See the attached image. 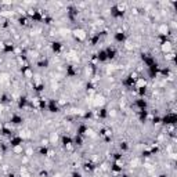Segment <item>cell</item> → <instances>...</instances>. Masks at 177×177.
I'll return each instance as SVG.
<instances>
[{"instance_id":"obj_1","label":"cell","mask_w":177,"mask_h":177,"mask_svg":"<svg viewBox=\"0 0 177 177\" xmlns=\"http://www.w3.org/2000/svg\"><path fill=\"white\" fill-rule=\"evenodd\" d=\"M177 122V115L176 112H168L163 118H161V123L162 125H166V126H174Z\"/></svg>"},{"instance_id":"obj_2","label":"cell","mask_w":177,"mask_h":177,"mask_svg":"<svg viewBox=\"0 0 177 177\" xmlns=\"http://www.w3.org/2000/svg\"><path fill=\"white\" fill-rule=\"evenodd\" d=\"M111 15L115 19L123 18L125 15V6H120V4H115V6L111 7Z\"/></svg>"},{"instance_id":"obj_3","label":"cell","mask_w":177,"mask_h":177,"mask_svg":"<svg viewBox=\"0 0 177 177\" xmlns=\"http://www.w3.org/2000/svg\"><path fill=\"white\" fill-rule=\"evenodd\" d=\"M72 36L75 37L76 42H84V40L87 39V33L84 29H82V28H76V29L72 30Z\"/></svg>"},{"instance_id":"obj_4","label":"cell","mask_w":177,"mask_h":177,"mask_svg":"<svg viewBox=\"0 0 177 177\" xmlns=\"http://www.w3.org/2000/svg\"><path fill=\"white\" fill-rule=\"evenodd\" d=\"M9 144H10V147H11V150H12V148H15V147H19V145L24 144V137H21V134L11 136L10 140H9Z\"/></svg>"},{"instance_id":"obj_5","label":"cell","mask_w":177,"mask_h":177,"mask_svg":"<svg viewBox=\"0 0 177 177\" xmlns=\"http://www.w3.org/2000/svg\"><path fill=\"white\" fill-rule=\"evenodd\" d=\"M47 109L48 112H51V114H57L58 111H60V104H58L57 100H48L47 101Z\"/></svg>"},{"instance_id":"obj_6","label":"cell","mask_w":177,"mask_h":177,"mask_svg":"<svg viewBox=\"0 0 177 177\" xmlns=\"http://www.w3.org/2000/svg\"><path fill=\"white\" fill-rule=\"evenodd\" d=\"M123 170V161H114L111 165V172L114 174H122Z\"/></svg>"},{"instance_id":"obj_7","label":"cell","mask_w":177,"mask_h":177,"mask_svg":"<svg viewBox=\"0 0 177 177\" xmlns=\"http://www.w3.org/2000/svg\"><path fill=\"white\" fill-rule=\"evenodd\" d=\"M126 39H127V36H126V33L123 32V30H118V32H115L114 33V40L116 43H125L126 42Z\"/></svg>"},{"instance_id":"obj_8","label":"cell","mask_w":177,"mask_h":177,"mask_svg":"<svg viewBox=\"0 0 177 177\" xmlns=\"http://www.w3.org/2000/svg\"><path fill=\"white\" fill-rule=\"evenodd\" d=\"M134 105H136V108L138 109V111H145L148 107V102L145 98H137L134 101Z\"/></svg>"},{"instance_id":"obj_9","label":"cell","mask_w":177,"mask_h":177,"mask_svg":"<svg viewBox=\"0 0 177 177\" xmlns=\"http://www.w3.org/2000/svg\"><path fill=\"white\" fill-rule=\"evenodd\" d=\"M21 73H22V76H24V78L33 79V69H32V66H29V65L22 66V68H21Z\"/></svg>"},{"instance_id":"obj_10","label":"cell","mask_w":177,"mask_h":177,"mask_svg":"<svg viewBox=\"0 0 177 177\" xmlns=\"http://www.w3.org/2000/svg\"><path fill=\"white\" fill-rule=\"evenodd\" d=\"M15 47L11 42H6V43H2V51H3L4 54H11L14 53Z\"/></svg>"},{"instance_id":"obj_11","label":"cell","mask_w":177,"mask_h":177,"mask_svg":"<svg viewBox=\"0 0 177 177\" xmlns=\"http://www.w3.org/2000/svg\"><path fill=\"white\" fill-rule=\"evenodd\" d=\"M10 123L14 125V126H19V125L24 123V118H22L21 115H18V114H12L11 118H10Z\"/></svg>"},{"instance_id":"obj_12","label":"cell","mask_w":177,"mask_h":177,"mask_svg":"<svg viewBox=\"0 0 177 177\" xmlns=\"http://www.w3.org/2000/svg\"><path fill=\"white\" fill-rule=\"evenodd\" d=\"M104 50H105V54H107V58H108V61L109 60H114V58L116 57V54H118L116 48H115L114 46H108V47L104 48Z\"/></svg>"},{"instance_id":"obj_13","label":"cell","mask_w":177,"mask_h":177,"mask_svg":"<svg viewBox=\"0 0 177 177\" xmlns=\"http://www.w3.org/2000/svg\"><path fill=\"white\" fill-rule=\"evenodd\" d=\"M147 84H148L147 78H144V76H138V78L136 79L134 89H143V87H147Z\"/></svg>"},{"instance_id":"obj_14","label":"cell","mask_w":177,"mask_h":177,"mask_svg":"<svg viewBox=\"0 0 177 177\" xmlns=\"http://www.w3.org/2000/svg\"><path fill=\"white\" fill-rule=\"evenodd\" d=\"M161 50H162V53H165V54L172 53V51H173V44H172L170 40H166V42L161 43Z\"/></svg>"},{"instance_id":"obj_15","label":"cell","mask_w":177,"mask_h":177,"mask_svg":"<svg viewBox=\"0 0 177 177\" xmlns=\"http://www.w3.org/2000/svg\"><path fill=\"white\" fill-rule=\"evenodd\" d=\"M141 60H143V62H144V65L147 66V68L156 62L155 58H154L152 55H148V54H141Z\"/></svg>"},{"instance_id":"obj_16","label":"cell","mask_w":177,"mask_h":177,"mask_svg":"<svg viewBox=\"0 0 177 177\" xmlns=\"http://www.w3.org/2000/svg\"><path fill=\"white\" fill-rule=\"evenodd\" d=\"M89 132H90V129H89V126H87V125H84V123L79 125L78 129H76V134L82 136V137H84L86 134H89Z\"/></svg>"},{"instance_id":"obj_17","label":"cell","mask_w":177,"mask_h":177,"mask_svg":"<svg viewBox=\"0 0 177 177\" xmlns=\"http://www.w3.org/2000/svg\"><path fill=\"white\" fill-rule=\"evenodd\" d=\"M134 83H136V79L133 78L132 75L126 76L125 80H123V86L126 87V89H133V87H134Z\"/></svg>"},{"instance_id":"obj_18","label":"cell","mask_w":177,"mask_h":177,"mask_svg":"<svg viewBox=\"0 0 177 177\" xmlns=\"http://www.w3.org/2000/svg\"><path fill=\"white\" fill-rule=\"evenodd\" d=\"M50 47H51V51H53V53H55V54H60L61 51H62L64 46H62V43H61V42H53L50 44Z\"/></svg>"},{"instance_id":"obj_19","label":"cell","mask_w":177,"mask_h":177,"mask_svg":"<svg viewBox=\"0 0 177 177\" xmlns=\"http://www.w3.org/2000/svg\"><path fill=\"white\" fill-rule=\"evenodd\" d=\"M100 136L105 138V141H109L112 137V130L108 129V127H104V129L100 130Z\"/></svg>"},{"instance_id":"obj_20","label":"cell","mask_w":177,"mask_h":177,"mask_svg":"<svg viewBox=\"0 0 177 177\" xmlns=\"http://www.w3.org/2000/svg\"><path fill=\"white\" fill-rule=\"evenodd\" d=\"M96 58L98 62H107L108 58H107V54H105V50H100L98 53L96 54Z\"/></svg>"},{"instance_id":"obj_21","label":"cell","mask_w":177,"mask_h":177,"mask_svg":"<svg viewBox=\"0 0 177 177\" xmlns=\"http://www.w3.org/2000/svg\"><path fill=\"white\" fill-rule=\"evenodd\" d=\"M76 73H78V71L73 65L66 66V78H73V76H76Z\"/></svg>"},{"instance_id":"obj_22","label":"cell","mask_w":177,"mask_h":177,"mask_svg":"<svg viewBox=\"0 0 177 177\" xmlns=\"http://www.w3.org/2000/svg\"><path fill=\"white\" fill-rule=\"evenodd\" d=\"M76 15H78V10H76L75 7H69L68 9V18L71 19V21H75Z\"/></svg>"},{"instance_id":"obj_23","label":"cell","mask_w":177,"mask_h":177,"mask_svg":"<svg viewBox=\"0 0 177 177\" xmlns=\"http://www.w3.org/2000/svg\"><path fill=\"white\" fill-rule=\"evenodd\" d=\"M83 169H84L86 172H89V173H91V172H94V170L97 169V166L94 165V163L91 162V161H89V162H86V163L83 165Z\"/></svg>"},{"instance_id":"obj_24","label":"cell","mask_w":177,"mask_h":177,"mask_svg":"<svg viewBox=\"0 0 177 177\" xmlns=\"http://www.w3.org/2000/svg\"><path fill=\"white\" fill-rule=\"evenodd\" d=\"M100 39H101V33H96V35L90 36V37H89V42H90V46H96L97 43L100 42Z\"/></svg>"},{"instance_id":"obj_25","label":"cell","mask_w":177,"mask_h":177,"mask_svg":"<svg viewBox=\"0 0 177 177\" xmlns=\"http://www.w3.org/2000/svg\"><path fill=\"white\" fill-rule=\"evenodd\" d=\"M28 105V98L27 97H21V98L18 100V102H17V107H18V109H25Z\"/></svg>"},{"instance_id":"obj_26","label":"cell","mask_w":177,"mask_h":177,"mask_svg":"<svg viewBox=\"0 0 177 177\" xmlns=\"http://www.w3.org/2000/svg\"><path fill=\"white\" fill-rule=\"evenodd\" d=\"M83 143H84V137L78 136V134L73 137V145H75V147H82V145H83Z\"/></svg>"},{"instance_id":"obj_27","label":"cell","mask_w":177,"mask_h":177,"mask_svg":"<svg viewBox=\"0 0 177 177\" xmlns=\"http://www.w3.org/2000/svg\"><path fill=\"white\" fill-rule=\"evenodd\" d=\"M98 118L100 119H105V118H108V115H109V111L107 108H100L98 109Z\"/></svg>"},{"instance_id":"obj_28","label":"cell","mask_w":177,"mask_h":177,"mask_svg":"<svg viewBox=\"0 0 177 177\" xmlns=\"http://www.w3.org/2000/svg\"><path fill=\"white\" fill-rule=\"evenodd\" d=\"M148 119V111L145 109V111H138V120L140 122H147Z\"/></svg>"},{"instance_id":"obj_29","label":"cell","mask_w":177,"mask_h":177,"mask_svg":"<svg viewBox=\"0 0 177 177\" xmlns=\"http://www.w3.org/2000/svg\"><path fill=\"white\" fill-rule=\"evenodd\" d=\"M33 90L36 91V93H42V91L44 90V83H42V82L35 83V84H33Z\"/></svg>"},{"instance_id":"obj_30","label":"cell","mask_w":177,"mask_h":177,"mask_svg":"<svg viewBox=\"0 0 177 177\" xmlns=\"http://www.w3.org/2000/svg\"><path fill=\"white\" fill-rule=\"evenodd\" d=\"M2 134H3V136H6V137H11V136H14V134H12V130L11 129H10V127H7V126H3V127H2Z\"/></svg>"},{"instance_id":"obj_31","label":"cell","mask_w":177,"mask_h":177,"mask_svg":"<svg viewBox=\"0 0 177 177\" xmlns=\"http://www.w3.org/2000/svg\"><path fill=\"white\" fill-rule=\"evenodd\" d=\"M18 22L22 25V27H27V25H29L30 19L28 18V17H27V14H25V15H22V17H19V18H18Z\"/></svg>"},{"instance_id":"obj_32","label":"cell","mask_w":177,"mask_h":177,"mask_svg":"<svg viewBox=\"0 0 177 177\" xmlns=\"http://www.w3.org/2000/svg\"><path fill=\"white\" fill-rule=\"evenodd\" d=\"M119 150L122 151V154L126 152V151H129V143H127V141H122V143L119 144Z\"/></svg>"},{"instance_id":"obj_33","label":"cell","mask_w":177,"mask_h":177,"mask_svg":"<svg viewBox=\"0 0 177 177\" xmlns=\"http://www.w3.org/2000/svg\"><path fill=\"white\" fill-rule=\"evenodd\" d=\"M37 66H39V68H47V66H48V60L37 61Z\"/></svg>"},{"instance_id":"obj_34","label":"cell","mask_w":177,"mask_h":177,"mask_svg":"<svg viewBox=\"0 0 177 177\" xmlns=\"http://www.w3.org/2000/svg\"><path fill=\"white\" fill-rule=\"evenodd\" d=\"M39 154H40L42 156H47V155H48V148L44 147V145H43V147H40V148H39Z\"/></svg>"},{"instance_id":"obj_35","label":"cell","mask_w":177,"mask_h":177,"mask_svg":"<svg viewBox=\"0 0 177 177\" xmlns=\"http://www.w3.org/2000/svg\"><path fill=\"white\" fill-rule=\"evenodd\" d=\"M148 150H150L151 155H155V154H158V152H159V145H152V147L148 148Z\"/></svg>"},{"instance_id":"obj_36","label":"cell","mask_w":177,"mask_h":177,"mask_svg":"<svg viewBox=\"0 0 177 177\" xmlns=\"http://www.w3.org/2000/svg\"><path fill=\"white\" fill-rule=\"evenodd\" d=\"M112 156H114V161H122V158H123L122 152H115Z\"/></svg>"},{"instance_id":"obj_37","label":"cell","mask_w":177,"mask_h":177,"mask_svg":"<svg viewBox=\"0 0 177 177\" xmlns=\"http://www.w3.org/2000/svg\"><path fill=\"white\" fill-rule=\"evenodd\" d=\"M12 151H14L15 154H22V152H24V147H22V145H19V147L12 148Z\"/></svg>"},{"instance_id":"obj_38","label":"cell","mask_w":177,"mask_h":177,"mask_svg":"<svg viewBox=\"0 0 177 177\" xmlns=\"http://www.w3.org/2000/svg\"><path fill=\"white\" fill-rule=\"evenodd\" d=\"M43 22H44V24H47V25H50L51 22H53V18H51V17H47V15H44V18H43Z\"/></svg>"},{"instance_id":"obj_39","label":"cell","mask_w":177,"mask_h":177,"mask_svg":"<svg viewBox=\"0 0 177 177\" xmlns=\"http://www.w3.org/2000/svg\"><path fill=\"white\" fill-rule=\"evenodd\" d=\"M152 123H154V125H159V123H161V116H154L152 118Z\"/></svg>"},{"instance_id":"obj_40","label":"cell","mask_w":177,"mask_h":177,"mask_svg":"<svg viewBox=\"0 0 177 177\" xmlns=\"http://www.w3.org/2000/svg\"><path fill=\"white\" fill-rule=\"evenodd\" d=\"M10 100H9V96H7V94H3V96H2V98H0V102H9Z\"/></svg>"},{"instance_id":"obj_41","label":"cell","mask_w":177,"mask_h":177,"mask_svg":"<svg viewBox=\"0 0 177 177\" xmlns=\"http://www.w3.org/2000/svg\"><path fill=\"white\" fill-rule=\"evenodd\" d=\"M143 156H145V158H150V156H151V152H150V150H145V151H143Z\"/></svg>"},{"instance_id":"obj_42","label":"cell","mask_w":177,"mask_h":177,"mask_svg":"<svg viewBox=\"0 0 177 177\" xmlns=\"http://www.w3.org/2000/svg\"><path fill=\"white\" fill-rule=\"evenodd\" d=\"M40 177H48V172H46V170H42L40 172V174H39Z\"/></svg>"},{"instance_id":"obj_43","label":"cell","mask_w":177,"mask_h":177,"mask_svg":"<svg viewBox=\"0 0 177 177\" xmlns=\"http://www.w3.org/2000/svg\"><path fill=\"white\" fill-rule=\"evenodd\" d=\"M71 176H72V177H83L80 173H78V172H73V173L71 174Z\"/></svg>"},{"instance_id":"obj_44","label":"cell","mask_w":177,"mask_h":177,"mask_svg":"<svg viewBox=\"0 0 177 177\" xmlns=\"http://www.w3.org/2000/svg\"><path fill=\"white\" fill-rule=\"evenodd\" d=\"M158 177H168V176H166V174H159Z\"/></svg>"},{"instance_id":"obj_45","label":"cell","mask_w":177,"mask_h":177,"mask_svg":"<svg viewBox=\"0 0 177 177\" xmlns=\"http://www.w3.org/2000/svg\"><path fill=\"white\" fill-rule=\"evenodd\" d=\"M120 177H129L127 174H120Z\"/></svg>"},{"instance_id":"obj_46","label":"cell","mask_w":177,"mask_h":177,"mask_svg":"<svg viewBox=\"0 0 177 177\" xmlns=\"http://www.w3.org/2000/svg\"><path fill=\"white\" fill-rule=\"evenodd\" d=\"M9 177H15V176H14V174H9Z\"/></svg>"}]
</instances>
